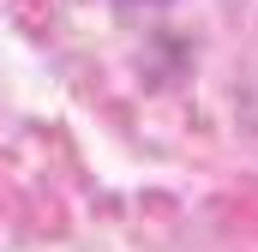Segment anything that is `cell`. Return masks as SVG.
Segmentation results:
<instances>
[{
	"instance_id": "obj_1",
	"label": "cell",
	"mask_w": 258,
	"mask_h": 252,
	"mask_svg": "<svg viewBox=\"0 0 258 252\" xmlns=\"http://www.w3.org/2000/svg\"><path fill=\"white\" fill-rule=\"evenodd\" d=\"M126 6H162V0H126Z\"/></svg>"
}]
</instances>
